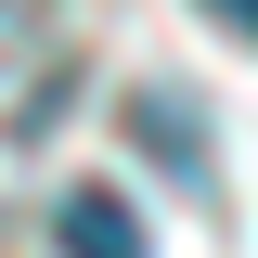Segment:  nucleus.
<instances>
[{
    "label": "nucleus",
    "instance_id": "3",
    "mask_svg": "<svg viewBox=\"0 0 258 258\" xmlns=\"http://www.w3.org/2000/svg\"><path fill=\"white\" fill-rule=\"evenodd\" d=\"M194 13H207V26H232V39L258 52V0H194Z\"/></svg>",
    "mask_w": 258,
    "mask_h": 258
},
{
    "label": "nucleus",
    "instance_id": "4",
    "mask_svg": "<svg viewBox=\"0 0 258 258\" xmlns=\"http://www.w3.org/2000/svg\"><path fill=\"white\" fill-rule=\"evenodd\" d=\"M13 39H26V0H0V52H13Z\"/></svg>",
    "mask_w": 258,
    "mask_h": 258
},
{
    "label": "nucleus",
    "instance_id": "1",
    "mask_svg": "<svg viewBox=\"0 0 258 258\" xmlns=\"http://www.w3.org/2000/svg\"><path fill=\"white\" fill-rule=\"evenodd\" d=\"M52 245H64V258H155V245H142V207L103 194V181H78V194L52 207Z\"/></svg>",
    "mask_w": 258,
    "mask_h": 258
},
{
    "label": "nucleus",
    "instance_id": "2",
    "mask_svg": "<svg viewBox=\"0 0 258 258\" xmlns=\"http://www.w3.org/2000/svg\"><path fill=\"white\" fill-rule=\"evenodd\" d=\"M129 129H142V142H155L168 168H194V181H207V142H194V116H181V91H142V103H129Z\"/></svg>",
    "mask_w": 258,
    "mask_h": 258
}]
</instances>
